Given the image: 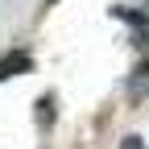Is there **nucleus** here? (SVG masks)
Instances as JSON below:
<instances>
[{
  "instance_id": "f257e3e1",
  "label": "nucleus",
  "mask_w": 149,
  "mask_h": 149,
  "mask_svg": "<svg viewBox=\"0 0 149 149\" xmlns=\"http://www.w3.org/2000/svg\"><path fill=\"white\" fill-rule=\"evenodd\" d=\"M29 70H33V54H25V50H8L4 58H0V83L17 79V74H29Z\"/></svg>"
},
{
  "instance_id": "f03ea898",
  "label": "nucleus",
  "mask_w": 149,
  "mask_h": 149,
  "mask_svg": "<svg viewBox=\"0 0 149 149\" xmlns=\"http://www.w3.org/2000/svg\"><path fill=\"white\" fill-rule=\"evenodd\" d=\"M112 17H120V21H128L137 29V46H149V17L145 13H137V8H124V4H116L112 8Z\"/></svg>"
},
{
  "instance_id": "7ed1b4c3",
  "label": "nucleus",
  "mask_w": 149,
  "mask_h": 149,
  "mask_svg": "<svg viewBox=\"0 0 149 149\" xmlns=\"http://www.w3.org/2000/svg\"><path fill=\"white\" fill-rule=\"evenodd\" d=\"M128 100L133 104H141V100H149V58L133 70V79H128Z\"/></svg>"
},
{
  "instance_id": "20e7f679",
  "label": "nucleus",
  "mask_w": 149,
  "mask_h": 149,
  "mask_svg": "<svg viewBox=\"0 0 149 149\" xmlns=\"http://www.w3.org/2000/svg\"><path fill=\"white\" fill-rule=\"evenodd\" d=\"M37 124H42V128L54 124V95H42V100H37Z\"/></svg>"
},
{
  "instance_id": "39448f33",
  "label": "nucleus",
  "mask_w": 149,
  "mask_h": 149,
  "mask_svg": "<svg viewBox=\"0 0 149 149\" xmlns=\"http://www.w3.org/2000/svg\"><path fill=\"white\" fill-rule=\"evenodd\" d=\"M120 149H145V145H141V137H124V145H120Z\"/></svg>"
},
{
  "instance_id": "423d86ee",
  "label": "nucleus",
  "mask_w": 149,
  "mask_h": 149,
  "mask_svg": "<svg viewBox=\"0 0 149 149\" xmlns=\"http://www.w3.org/2000/svg\"><path fill=\"white\" fill-rule=\"evenodd\" d=\"M46 4H58V0H46Z\"/></svg>"
}]
</instances>
